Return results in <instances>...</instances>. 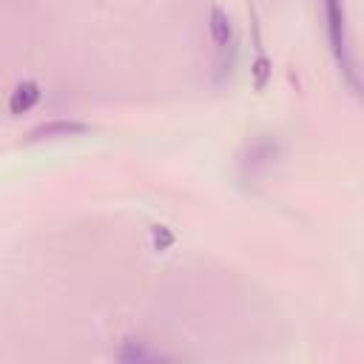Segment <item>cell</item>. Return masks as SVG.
I'll use <instances>...</instances> for the list:
<instances>
[{
  "label": "cell",
  "instance_id": "2",
  "mask_svg": "<svg viewBox=\"0 0 364 364\" xmlns=\"http://www.w3.org/2000/svg\"><path fill=\"white\" fill-rule=\"evenodd\" d=\"M88 131H91V125H85L80 119H48V122H40L37 128H31L28 139H60V136H80Z\"/></svg>",
  "mask_w": 364,
  "mask_h": 364
},
{
  "label": "cell",
  "instance_id": "7",
  "mask_svg": "<svg viewBox=\"0 0 364 364\" xmlns=\"http://www.w3.org/2000/svg\"><path fill=\"white\" fill-rule=\"evenodd\" d=\"M270 71H273L270 60L264 57V51H259V54H256V60H253V65H250V74H253V85H256V91H262V88L267 85Z\"/></svg>",
  "mask_w": 364,
  "mask_h": 364
},
{
  "label": "cell",
  "instance_id": "4",
  "mask_svg": "<svg viewBox=\"0 0 364 364\" xmlns=\"http://www.w3.org/2000/svg\"><path fill=\"white\" fill-rule=\"evenodd\" d=\"M208 31H210V40L216 48H228L233 43V23L228 17L225 9L219 6H210V17H208Z\"/></svg>",
  "mask_w": 364,
  "mask_h": 364
},
{
  "label": "cell",
  "instance_id": "6",
  "mask_svg": "<svg viewBox=\"0 0 364 364\" xmlns=\"http://www.w3.org/2000/svg\"><path fill=\"white\" fill-rule=\"evenodd\" d=\"M273 156H276V145L273 142H256L250 148V154H247V165L250 168H264V165H270Z\"/></svg>",
  "mask_w": 364,
  "mask_h": 364
},
{
  "label": "cell",
  "instance_id": "5",
  "mask_svg": "<svg viewBox=\"0 0 364 364\" xmlns=\"http://www.w3.org/2000/svg\"><path fill=\"white\" fill-rule=\"evenodd\" d=\"M117 358H119V361H128V364H134V361H136V364H142V361H159V358H165V355H159L156 350H148L142 341L128 338Z\"/></svg>",
  "mask_w": 364,
  "mask_h": 364
},
{
  "label": "cell",
  "instance_id": "8",
  "mask_svg": "<svg viewBox=\"0 0 364 364\" xmlns=\"http://www.w3.org/2000/svg\"><path fill=\"white\" fill-rule=\"evenodd\" d=\"M173 230L168 225H154L151 228V242H154V250H168L173 245Z\"/></svg>",
  "mask_w": 364,
  "mask_h": 364
},
{
  "label": "cell",
  "instance_id": "1",
  "mask_svg": "<svg viewBox=\"0 0 364 364\" xmlns=\"http://www.w3.org/2000/svg\"><path fill=\"white\" fill-rule=\"evenodd\" d=\"M324 6V23H327V40L333 48V57L347 80V85L358 94V68H355V57L350 48V37H347V14H344V3L341 0H321Z\"/></svg>",
  "mask_w": 364,
  "mask_h": 364
},
{
  "label": "cell",
  "instance_id": "3",
  "mask_svg": "<svg viewBox=\"0 0 364 364\" xmlns=\"http://www.w3.org/2000/svg\"><path fill=\"white\" fill-rule=\"evenodd\" d=\"M40 94H43V91H40V85H37L34 80H23V82H17L14 91H11V97H9V111H11L14 117L31 111V108L40 102Z\"/></svg>",
  "mask_w": 364,
  "mask_h": 364
}]
</instances>
